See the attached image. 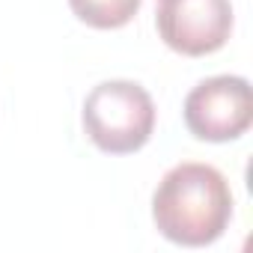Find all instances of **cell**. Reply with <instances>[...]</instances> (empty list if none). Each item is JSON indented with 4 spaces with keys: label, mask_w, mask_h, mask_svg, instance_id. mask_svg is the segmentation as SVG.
Instances as JSON below:
<instances>
[{
    "label": "cell",
    "mask_w": 253,
    "mask_h": 253,
    "mask_svg": "<svg viewBox=\"0 0 253 253\" xmlns=\"http://www.w3.org/2000/svg\"><path fill=\"white\" fill-rule=\"evenodd\" d=\"M152 220L173 244H214L232 220V191L226 176L200 161L170 167L152 194Z\"/></svg>",
    "instance_id": "cell-1"
},
{
    "label": "cell",
    "mask_w": 253,
    "mask_h": 253,
    "mask_svg": "<svg viewBox=\"0 0 253 253\" xmlns=\"http://www.w3.org/2000/svg\"><path fill=\"white\" fill-rule=\"evenodd\" d=\"M84 131L107 155H131L155 131V101L134 81H101L84 98Z\"/></svg>",
    "instance_id": "cell-2"
},
{
    "label": "cell",
    "mask_w": 253,
    "mask_h": 253,
    "mask_svg": "<svg viewBox=\"0 0 253 253\" xmlns=\"http://www.w3.org/2000/svg\"><path fill=\"white\" fill-rule=\"evenodd\" d=\"M188 131L206 143L238 140L253 122V89L241 75H214L200 81L182 104Z\"/></svg>",
    "instance_id": "cell-3"
},
{
    "label": "cell",
    "mask_w": 253,
    "mask_h": 253,
    "mask_svg": "<svg viewBox=\"0 0 253 253\" xmlns=\"http://www.w3.org/2000/svg\"><path fill=\"white\" fill-rule=\"evenodd\" d=\"M155 27L164 45L185 57H206L226 45L232 33L229 0H161Z\"/></svg>",
    "instance_id": "cell-4"
},
{
    "label": "cell",
    "mask_w": 253,
    "mask_h": 253,
    "mask_svg": "<svg viewBox=\"0 0 253 253\" xmlns=\"http://www.w3.org/2000/svg\"><path fill=\"white\" fill-rule=\"evenodd\" d=\"M143 0H69L78 21L95 30H116L125 27L140 9Z\"/></svg>",
    "instance_id": "cell-5"
}]
</instances>
